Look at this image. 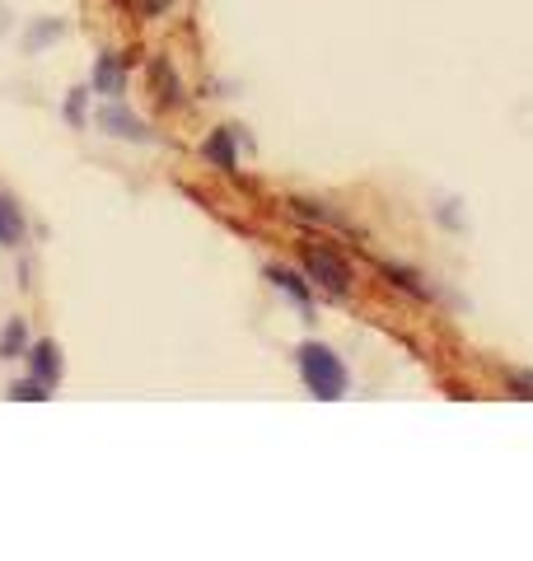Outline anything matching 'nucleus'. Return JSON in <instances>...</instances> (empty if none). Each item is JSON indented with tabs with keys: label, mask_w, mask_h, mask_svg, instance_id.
Segmentation results:
<instances>
[{
	"label": "nucleus",
	"mask_w": 533,
	"mask_h": 561,
	"mask_svg": "<svg viewBox=\"0 0 533 561\" xmlns=\"http://www.w3.org/2000/svg\"><path fill=\"white\" fill-rule=\"evenodd\" d=\"M299 375H305V389L314 398H324V402L347 398L351 375H347L342 356H337L332 346H324V342H305V346H299Z\"/></svg>",
	"instance_id": "1"
},
{
	"label": "nucleus",
	"mask_w": 533,
	"mask_h": 561,
	"mask_svg": "<svg viewBox=\"0 0 533 561\" xmlns=\"http://www.w3.org/2000/svg\"><path fill=\"white\" fill-rule=\"evenodd\" d=\"M305 272L314 276V286H324L328 295H347V286H351V267L332 249H309L305 253Z\"/></svg>",
	"instance_id": "2"
},
{
	"label": "nucleus",
	"mask_w": 533,
	"mask_h": 561,
	"mask_svg": "<svg viewBox=\"0 0 533 561\" xmlns=\"http://www.w3.org/2000/svg\"><path fill=\"white\" fill-rule=\"evenodd\" d=\"M99 127L109 131V136H122V140H150V131H146V122H140L136 113H127V108H103L99 113Z\"/></svg>",
	"instance_id": "3"
},
{
	"label": "nucleus",
	"mask_w": 533,
	"mask_h": 561,
	"mask_svg": "<svg viewBox=\"0 0 533 561\" xmlns=\"http://www.w3.org/2000/svg\"><path fill=\"white\" fill-rule=\"evenodd\" d=\"M24 239V216L10 197H0V249H14Z\"/></svg>",
	"instance_id": "4"
},
{
	"label": "nucleus",
	"mask_w": 533,
	"mask_h": 561,
	"mask_svg": "<svg viewBox=\"0 0 533 561\" xmlns=\"http://www.w3.org/2000/svg\"><path fill=\"white\" fill-rule=\"evenodd\" d=\"M33 379L38 383H57L61 379V356H57V346H33Z\"/></svg>",
	"instance_id": "5"
},
{
	"label": "nucleus",
	"mask_w": 533,
	"mask_h": 561,
	"mask_svg": "<svg viewBox=\"0 0 533 561\" xmlns=\"http://www.w3.org/2000/svg\"><path fill=\"white\" fill-rule=\"evenodd\" d=\"M24 346H29L24 323H20V319H10V323H5V332H0V360H14Z\"/></svg>",
	"instance_id": "6"
},
{
	"label": "nucleus",
	"mask_w": 533,
	"mask_h": 561,
	"mask_svg": "<svg viewBox=\"0 0 533 561\" xmlns=\"http://www.w3.org/2000/svg\"><path fill=\"white\" fill-rule=\"evenodd\" d=\"M94 84H99L103 94H122V90H127V80H122L117 61H109V57H103V61L94 66Z\"/></svg>",
	"instance_id": "7"
},
{
	"label": "nucleus",
	"mask_w": 533,
	"mask_h": 561,
	"mask_svg": "<svg viewBox=\"0 0 533 561\" xmlns=\"http://www.w3.org/2000/svg\"><path fill=\"white\" fill-rule=\"evenodd\" d=\"M266 276H272V280H276V286H281V290H286V295H291V300H295V305H309V286H305V280H299V276H291V272H281V267H272V272H266Z\"/></svg>",
	"instance_id": "8"
},
{
	"label": "nucleus",
	"mask_w": 533,
	"mask_h": 561,
	"mask_svg": "<svg viewBox=\"0 0 533 561\" xmlns=\"http://www.w3.org/2000/svg\"><path fill=\"white\" fill-rule=\"evenodd\" d=\"M206 154H211V160H216L220 169H235V146H229V131H216V136H211Z\"/></svg>",
	"instance_id": "9"
},
{
	"label": "nucleus",
	"mask_w": 533,
	"mask_h": 561,
	"mask_svg": "<svg viewBox=\"0 0 533 561\" xmlns=\"http://www.w3.org/2000/svg\"><path fill=\"white\" fill-rule=\"evenodd\" d=\"M384 276H388V280H398V286H402L407 295H417V300L426 295V286H417V276H412V272H402V267H384Z\"/></svg>",
	"instance_id": "10"
},
{
	"label": "nucleus",
	"mask_w": 533,
	"mask_h": 561,
	"mask_svg": "<svg viewBox=\"0 0 533 561\" xmlns=\"http://www.w3.org/2000/svg\"><path fill=\"white\" fill-rule=\"evenodd\" d=\"M43 389H47V383H38V379H29V383H14V393H10V398H24V402H43V398H47Z\"/></svg>",
	"instance_id": "11"
}]
</instances>
